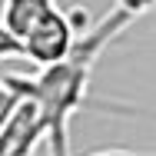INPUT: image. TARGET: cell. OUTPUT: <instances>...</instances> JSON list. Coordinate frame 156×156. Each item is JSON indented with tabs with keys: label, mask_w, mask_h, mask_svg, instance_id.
Masks as SVG:
<instances>
[{
	"label": "cell",
	"mask_w": 156,
	"mask_h": 156,
	"mask_svg": "<svg viewBox=\"0 0 156 156\" xmlns=\"http://www.w3.org/2000/svg\"><path fill=\"white\" fill-rule=\"evenodd\" d=\"M87 156H133V153H120V150H96V153H87Z\"/></svg>",
	"instance_id": "obj_7"
},
{
	"label": "cell",
	"mask_w": 156,
	"mask_h": 156,
	"mask_svg": "<svg viewBox=\"0 0 156 156\" xmlns=\"http://www.w3.org/2000/svg\"><path fill=\"white\" fill-rule=\"evenodd\" d=\"M53 10H60L57 0H3L0 20L7 23V30L13 33L17 40H23V37H27L43 17H50Z\"/></svg>",
	"instance_id": "obj_3"
},
{
	"label": "cell",
	"mask_w": 156,
	"mask_h": 156,
	"mask_svg": "<svg viewBox=\"0 0 156 156\" xmlns=\"http://www.w3.org/2000/svg\"><path fill=\"white\" fill-rule=\"evenodd\" d=\"M17 57H23V43L7 30V23L0 20V60H17Z\"/></svg>",
	"instance_id": "obj_5"
},
{
	"label": "cell",
	"mask_w": 156,
	"mask_h": 156,
	"mask_svg": "<svg viewBox=\"0 0 156 156\" xmlns=\"http://www.w3.org/2000/svg\"><path fill=\"white\" fill-rule=\"evenodd\" d=\"M113 7L126 10V13L136 20V17H143V13H150V10H153V7H156V0H116Z\"/></svg>",
	"instance_id": "obj_6"
},
{
	"label": "cell",
	"mask_w": 156,
	"mask_h": 156,
	"mask_svg": "<svg viewBox=\"0 0 156 156\" xmlns=\"http://www.w3.org/2000/svg\"><path fill=\"white\" fill-rule=\"evenodd\" d=\"M83 30H90L83 10H73V13L53 10L50 17H43V20L20 40V43H23V60L37 63L40 70H47V66H53V63L66 60Z\"/></svg>",
	"instance_id": "obj_2"
},
{
	"label": "cell",
	"mask_w": 156,
	"mask_h": 156,
	"mask_svg": "<svg viewBox=\"0 0 156 156\" xmlns=\"http://www.w3.org/2000/svg\"><path fill=\"white\" fill-rule=\"evenodd\" d=\"M23 103V96H20V90L3 76L0 80V133L7 129V123L13 120V113H17V106Z\"/></svg>",
	"instance_id": "obj_4"
},
{
	"label": "cell",
	"mask_w": 156,
	"mask_h": 156,
	"mask_svg": "<svg viewBox=\"0 0 156 156\" xmlns=\"http://www.w3.org/2000/svg\"><path fill=\"white\" fill-rule=\"evenodd\" d=\"M133 23V17L113 7L100 23H93L90 30L80 33L76 47L70 50V57L47 70H40L37 76H17L10 73L7 80L20 90V96H27L37 103L43 126H47V146L50 156H70V120L76 116V110L87 100V87L93 76V66L100 60V53L120 37Z\"/></svg>",
	"instance_id": "obj_1"
}]
</instances>
